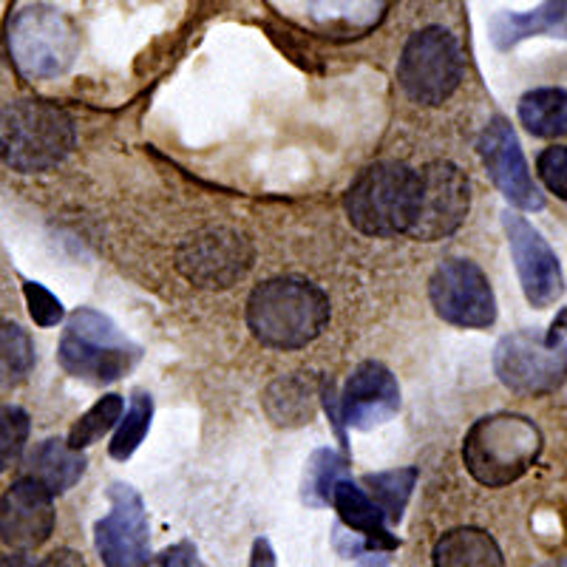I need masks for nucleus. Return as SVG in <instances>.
Listing matches in <instances>:
<instances>
[{
	"label": "nucleus",
	"mask_w": 567,
	"mask_h": 567,
	"mask_svg": "<svg viewBox=\"0 0 567 567\" xmlns=\"http://www.w3.org/2000/svg\"><path fill=\"white\" fill-rule=\"evenodd\" d=\"M329 321V301L303 278H270L247 301V323L265 347L298 349L316 341Z\"/></svg>",
	"instance_id": "1"
},
{
	"label": "nucleus",
	"mask_w": 567,
	"mask_h": 567,
	"mask_svg": "<svg viewBox=\"0 0 567 567\" xmlns=\"http://www.w3.org/2000/svg\"><path fill=\"white\" fill-rule=\"evenodd\" d=\"M74 148V125L58 105L18 100L0 109V159L23 174H40Z\"/></svg>",
	"instance_id": "2"
},
{
	"label": "nucleus",
	"mask_w": 567,
	"mask_h": 567,
	"mask_svg": "<svg viewBox=\"0 0 567 567\" xmlns=\"http://www.w3.org/2000/svg\"><path fill=\"white\" fill-rule=\"evenodd\" d=\"M539 452V429L523 414H494L477 420L463 443L465 468L488 488H503L523 477Z\"/></svg>",
	"instance_id": "3"
},
{
	"label": "nucleus",
	"mask_w": 567,
	"mask_h": 567,
	"mask_svg": "<svg viewBox=\"0 0 567 567\" xmlns=\"http://www.w3.org/2000/svg\"><path fill=\"white\" fill-rule=\"evenodd\" d=\"M140 347L94 310H78L60 341V367L89 383H114L140 361Z\"/></svg>",
	"instance_id": "4"
},
{
	"label": "nucleus",
	"mask_w": 567,
	"mask_h": 567,
	"mask_svg": "<svg viewBox=\"0 0 567 567\" xmlns=\"http://www.w3.org/2000/svg\"><path fill=\"white\" fill-rule=\"evenodd\" d=\"M414 199V171L400 162H378L347 190V216L367 236H398L409 230Z\"/></svg>",
	"instance_id": "5"
},
{
	"label": "nucleus",
	"mask_w": 567,
	"mask_h": 567,
	"mask_svg": "<svg viewBox=\"0 0 567 567\" xmlns=\"http://www.w3.org/2000/svg\"><path fill=\"white\" fill-rule=\"evenodd\" d=\"M398 80L412 103H445L463 80V54L454 34L437 27L412 34L400 54Z\"/></svg>",
	"instance_id": "6"
},
{
	"label": "nucleus",
	"mask_w": 567,
	"mask_h": 567,
	"mask_svg": "<svg viewBox=\"0 0 567 567\" xmlns=\"http://www.w3.org/2000/svg\"><path fill=\"white\" fill-rule=\"evenodd\" d=\"M468 179L454 162H429L414 171L412 221L406 236L417 241H440L452 236L468 216Z\"/></svg>",
	"instance_id": "7"
},
{
	"label": "nucleus",
	"mask_w": 567,
	"mask_h": 567,
	"mask_svg": "<svg viewBox=\"0 0 567 567\" xmlns=\"http://www.w3.org/2000/svg\"><path fill=\"white\" fill-rule=\"evenodd\" d=\"M12 58L27 78H58L78 58V32L71 20L49 7H29L14 18Z\"/></svg>",
	"instance_id": "8"
},
{
	"label": "nucleus",
	"mask_w": 567,
	"mask_h": 567,
	"mask_svg": "<svg viewBox=\"0 0 567 567\" xmlns=\"http://www.w3.org/2000/svg\"><path fill=\"white\" fill-rule=\"evenodd\" d=\"M499 381L519 394H548L567 378V343L536 332H514L494 352Z\"/></svg>",
	"instance_id": "9"
},
{
	"label": "nucleus",
	"mask_w": 567,
	"mask_h": 567,
	"mask_svg": "<svg viewBox=\"0 0 567 567\" xmlns=\"http://www.w3.org/2000/svg\"><path fill=\"white\" fill-rule=\"evenodd\" d=\"M176 267L196 287L227 290L252 267V247L239 230L207 227L182 241Z\"/></svg>",
	"instance_id": "10"
},
{
	"label": "nucleus",
	"mask_w": 567,
	"mask_h": 567,
	"mask_svg": "<svg viewBox=\"0 0 567 567\" xmlns=\"http://www.w3.org/2000/svg\"><path fill=\"white\" fill-rule=\"evenodd\" d=\"M432 307L443 321L463 329H485L496 321V298L488 278L468 258H452L429 281Z\"/></svg>",
	"instance_id": "11"
},
{
	"label": "nucleus",
	"mask_w": 567,
	"mask_h": 567,
	"mask_svg": "<svg viewBox=\"0 0 567 567\" xmlns=\"http://www.w3.org/2000/svg\"><path fill=\"white\" fill-rule=\"evenodd\" d=\"M111 511L97 523L100 559L105 567H151L148 516L140 494L131 485L114 483L109 491Z\"/></svg>",
	"instance_id": "12"
},
{
	"label": "nucleus",
	"mask_w": 567,
	"mask_h": 567,
	"mask_svg": "<svg viewBox=\"0 0 567 567\" xmlns=\"http://www.w3.org/2000/svg\"><path fill=\"white\" fill-rule=\"evenodd\" d=\"M503 227L530 307L545 310V307L559 301L561 292H565V278H561L559 258L550 250L548 241L542 239V233L525 216L511 210L503 213Z\"/></svg>",
	"instance_id": "13"
},
{
	"label": "nucleus",
	"mask_w": 567,
	"mask_h": 567,
	"mask_svg": "<svg viewBox=\"0 0 567 567\" xmlns=\"http://www.w3.org/2000/svg\"><path fill=\"white\" fill-rule=\"evenodd\" d=\"M480 156H483L491 182L499 187V194L511 205H516L519 210H542L545 207V196L539 194V187L530 176L528 162H525L519 140H516L508 120H503V116L491 120V125L480 136Z\"/></svg>",
	"instance_id": "14"
},
{
	"label": "nucleus",
	"mask_w": 567,
	"mask_h": 567,
	"mask_svg": "<svg viewBox=\"0 0 567 567\" xmlns=\"http://www.w3.org/2000/svg\"><path fill=\"white\" fill-rule=\"evenodd\" d=\"M400 409V386L383 363H361L343 386L338 400V417L349 429L369 432L392 420Z\"/></svg>",
	"instance_id": "15"
},
{
	"label": "nucleus",
	"mask_w": 567,
	"mask_h": 567,
	"mask_svg": "<svg viewBox=\"0 0 567 567\" xmlns=\"http://www.w3.org/2000/svg\"><path fill=\"white\" fill-rule=\"evenodd\" d=\"M54 530L52 494L23 477L0 496V539L12 550L40 548Z\"/></svg>",
	"instance_id": "16"
},
{
	"label": "nucleus",
	"mask_w": 567,
	"mask_h": 567,
	"mask_svg": "<svg viewBox=\"0 0 567 567\" xmlns=\"http://www.w3.org/2000/svg\"><path fill=\"white\" fill-rule=\"evenodd\" d=\"M332 505L341 514V523L352 530L354 539L367 545L369 554L398 548V539L386 528V516L369 499L361 485H354L352 480H341L336 485V494H332Z\"/></svg>",
	"instance_id": "17"
},
{
	"label": "nucleus",
	"mask_w": 567,
	"mask_h": 567,
	"mask_svg": "<svg viewBox=\"0 0 567 567\" xmlns=\"http://www.w3.org/2000/svg\"><path fill=\"white\" fill-rule=\"evenodd\" d=\"M567 38V0H545L534 12H503L491 20L496 49H514L528 38Z\"/></svg>",
	"instance_id": "18"
},
{
	"label": "nucleus",
	"mask_w": 567,
	"mask_h": 567,
	"mask_svg": "<svg viewBox=\"0 0 567 567\" xmlns=\"http://www.w3.org/2000/svg\"><path fill=\"white\" fill-rule=\"evenodd\" d=\"M85 474V457L71 449L69 440H45L27 463V477L43 485L49 494H63Z\"/></svg>",
	"instance_id": "19"
},
{
	"label": "nucleus",
	"mask_w": 567,
	"mask_h": 567,
	"mask_svg": "<svg viewBox=\"0 0 567 567\" xmlns=\"http://www.w3.org/2000/svg\"><path fill=\"white\" fill-rule=\"evenodd\" d=\"M434 567H505V559L485 530L457 528L434 545Z\"/></svg>",
	"instance_id": "20"
},
{
	"label": "nucleus",
	"mask_w": 567,
	"mask_h": 567,
	"mask_svg": "<svg viewBox=\"0 0 567 567\" xmlns=\"http://www.w3.org/2000/svg\"><path fill=\"white\" fill-rule=\"evenodd\" d=\"M519 120L534 136H567V91L539 89L525 94L519 103Z\"/></svg>",
	"instance_id": "21"
},
{
	"label": "nucleus",
	"mask_w": 567,
	"mask_h": 567,
	"mask_svg": "<svg viewBox=\"0 0 567 567\" xmlns=\"http://www.w3.org/2000/svg\"><path fill=\"white\" fill-rule=\"evenodd\" d=\"M414 480H417V471L414 468L386 471V474H372V477L363 480V485H367L363 491L381 508V514L386 516V523H400L409 496H412Z\"/></svg>",
	"instance_id": "22"
},
{
	"label": "nucleus",
	"mask_w": 567,
	"mask_h": 567,
	"mask_svg": "<svg viewBox=\"0 0 567 567\" xmlns=\"http://www.w3.org/2000/svg\"><path fill=\"white\" fill-rule=\"evenodd\" d=\"M343 474H347V463L341 454H336L332 449H321L312 454L307 471H303V503L332 505L336 485L347 480Z\"/></svg>",
	"instance_id": "23"
},
{
	"label": "nucleus",
	"mask_w": 567,
	"mask_h": 567,
	"mask_svg": "<svg viewBox=\"0 0 567 567\" xmlns=\"http://www.w3.org/2000/svg\"><path fill=\"white\" fill-rule=\"evenodd\" d=\"M34 363L32 338L18 323H0V389L18 386Z\"/></svg>",
	"instance_id": "24"
},
{
	"label": "nucleus",
	"mask_w": 567,
	"mask_h": 567,
	"mask_svg": "<svg viewBox=\"0 0 567 567\" xmlns=\"http://www.w3.org/2000/svg\"><path fill=\"white\" fill-rule=\"evenodd\" d=\"M267 414L276 420L278 425H298L303 420H310L312 414V392L310 386L298 378L290 381H278L276 386H270L265 398Z\"/></svg>",
	"instance_id": "25"
},
{
	"label": "nucleus",
	"mask_w": 567,
	"mask_h": 567,
	"mask_svg": "<svg viewBox=\"0 0 567 567\" xmlns=\"http://www.w3.org/2000/svg\"><path fill=\"white\" fill-rule=\"evenodd\" d=\"M120 420H123V398H120V394H105V398L97 400L78 423L71 425L69 445L80 452L85 445L97 443L103 434H109Z\"/></svg>",
	"instance_id": "26"
},
{
	"label": "nucleus",
	"mask_w": 567,
	"mask_h": 567,
	"mask_svg": "<svg viewBox=\"0 0 567 567\" xmlns=\"http://www.w3.org/2000/svg\"><path fill=\"white\" fill-rule=\"evenodd\" d=\"M151 417H154V400H151V394L136 392L131 398V409L125 412L123 423H120L114 440H111V457L128 460L140 449L145 434H148Z\"/></svg>",
	"instance_id": "27"
},
{
	"label": "nucleus",
	"mask_w": 567,
	"mask_h": 567,
	"mask_svg": "<svg viewBox=\"0 0 567 567\" xmlns=\"http://www.w3.org/2000/svg\"><path fill=\"white\" fill-rule=\"evenodd\" d=\"M29 417L18 406H0V474L12 468L27 449Z\"/></svg>",
	"instance_id": "28"
},
{
	"label": "nucleus",
	"mask_w": 567,
	"mask_h": 567,
	"mask_svg": "<svg viewBox=\"0 0 567 567\" xmlns=\"http://www.w3.org/2000/svg\"><path fill=\"white\" fill-rule=\"evenodd\" d=\"M536 171H539L542 182L548 185L550 194L559 199H567V148L565 145H554L545 148L536 159Z\"/></svg>",
	"instance_id": "29"
},
{
	"label": "nucleus",
	"mask_w": 567,
	"mask_h": 567,
	"mask_svg": "<svg viewBox=\"0 0 567 567\" xmlns=\"http://www.w3.org/2000/svg\"><path fill=\"white\" fill-rule=\"evenodd\" d=\"M23 292H27V303L34 323H40V327H58V323L63 321V303H60L52 292L45 290V287L29 281L27 287H23Z\"/></svg>",
	"instance_id": "30"
},
{
	"label": "nucleus",
	"mask_w": 567,
	"mask_h": 567,
	"mask_svg": "<svg viewBox=\"0 0 567 567\" xmlns=\"http://www.w3.org/2000/svg\"><path fill=\"white\" fill-rule=\"evenodd\" d=\"M159 565L162 567H205L190 542H179V545H174V548L162 550Z\"/></svg>",
	"instance_id": "31"
},
{
	"label": "nucleus",
	"mask_w": 567,
	"mask_h": 567,
	"mask_svg": "<svg viewBox=\"0 0 567 567\" xmlns=\"http://www.w3.org/2000/svg\"><path fill=\"white\" fill-rule=\"evenodd\" d=\"M250 567H276V554H272L270 542L258 539L256 545H252Z\"/></svg>",
	"instance_id": "32"
},
{
	"label": "nucleus",
	"mask_w": 567,
	"mask_h": 567,
	"mask_svg": "<svg viewBox=\"0 0 567 567\" xmlns=\"http://www.w3.org/2000/svg\"><path fill=\"white\" fill-rule=\"evenodd\" d=\"M38 567H85V565L74 550H54V554L49 556V559L40 561Z\"/></svg>",
	"instance_id": "33"
},
{
	"label": "nucleus",
	"mask_w": 567,
	"mask_h": 567,
	"mask_svg": "<svg viewBox=\"0 0 567 567\" xmlns=\"http://www.w3.org/2000/svg\"><path fill=\"white\" fill-rule=\"evenodd\" d=\"M0 567H32V565H27L20 556H12V559H0Z\"/></svg>",
	"instance_id": "34"
},
{
	"label": "nucleus",
	"mask_w": 567,
	"mask_h": 567,
	"mask_svg": "<svg viewBox=\"0 0 567 567\" xmlns=\"http://www.w3.org/2000/svg\"><path fill=\"white\" fill-rule=\"evenodd\" d=\"M542 567H567V559H559V561H548V565Z\"/></svg>",
	"instance_id": "35"
}]
</instances>
